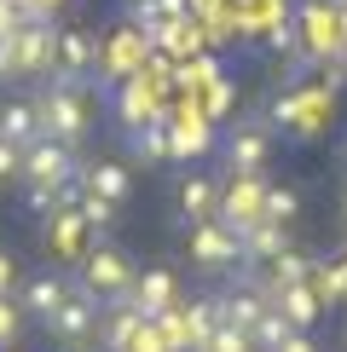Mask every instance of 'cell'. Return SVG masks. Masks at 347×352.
Masks as SVG:
<instances>
[{"instance_id": "obj_1", "label": "cell", "mask_w": 347, "mask_h": 352, "mask_svg": "<svg viewBox=\"0 0 347 352\" xmlns=\"http://www.w3.org/2000/svg\"><path fill=\"white\" fill-rule=\"evenodd\" d=\"M35 116H41V139H58V144H76L93 133V104H87V81H64L52 76L47 87L35 93Z\"/></svg>"}, {"instance_id": "obj_2", "label": "cell", "mask_w": 347, "mask_h": 352, "mask_svg": "<svg viewBox=\"0 0 347 352\" xmlns=\"http://www.w3.org/2000/svg\"><path fill=\"white\" fill-rule=\"evenodd\" d=\"M76 283L87 289V295H93L98 306H116V300H127L134 295V266H127V254L122 248H110V243H93L81 254V266H76Z\"/></svg>"}, {"instance_id": "obj_3", "label": "cell", "mask_w": 347, "mask_h": 352, "mask_svg": "<svg viewBox=\"0 0 347 352\" xmlns=\"http://www.w3.org/2000/svg\"><path fill=\"white\" fill-rule=\"evenodd\" d=\"M18 179H23V185H41V190H52V197H58L70 179H81V162H76V151H70V144L41 139V144H29V151H23Z\"/></svg>"}, {"instance_id": "obj_4", "label": "cell", "mask_w": 347, "mask_h": 352, "mask_svg": "<svg viewBox=\"0 0 347 352\" xmlns=\"http://www.w3.org/2000/svg\"><path fill=\"white\" fill-rule=\"evenodd\" d=\"M266 179L260 173H231V179H220V226H231V231H249V226H260L266 219Z\"/></svg>"}, {"instance_id": "obj_5", "label": "cell", "mask_w": 347, "mask_h": 352, "mask_svg": "<svg viewBox=\"0 0 347 352\" xmlns=\"http://www.w3.org/2000/svg\"><path fill=\"white\" fill-rule=\"evenodd\" d=\"M98 312H105V306H98L93 295H87V289L76 283V295H70L64 306H58V312L47 318V335L58 346H70V352H81V346H93V335H98Z\"/></svg>"}, {"instance_id": "obj_6", "label": "cell", "mask_w": 347, "mask_h": 352, "mask_svg": "<svg viewBox=\"0 0 347 352\" xmlns=\"http://www.w3.org/2000/svg\"><path fill=\"white\" fill-rule=\"evenodd\" d=\"M185 248H191V260H197L202 272H238V266H243L238 231L220 226V219H197L191 237H185Z\"/></svg>"}, {"instance_id": "obj_7", "label": "cell", "mask_w": 347, "mask_h": 352, "mask_svg": "<svg viewBox=\"0 0 347 352\" xmlns=\"http://www.w3.org/2000/svg\"><path fill=\"white\" fill-rule=\"evenodd\" d=\"M98 58H105V47H98L93 29H58V35H52V76L87 81L98 69Z\"/></svg>"}, {"instance_id": "obj_8", "label": "cell", "mask_w": 347, "mask_h": 352, "mask_svg": "<svg viewBox=\"0 0 347 352\" xmlns=\"http://www.w3.org/2000/svg\"><path fill=\"white\" fill-rule=\"evenodd\" d=\"M70 295H76V277H52V272H35V277H23L18 283V300L23 306V318H35V324H47V318L58 312V306H64Z\"/></svg>"}, {"instance_id": "obj_9", "label": "cell", "mask_w": 347, "mask_h": 352, "mask_svg": "<svg viewBox=\"0 0 347 352\" xmlns=\"http://www.w3.org/2000/svg\"><path fill=\"white\" fill-rule=\"evenodd\" d=\"M301 47H307V58H324L341 47V12L324 6V0H307L301 6Z\"/></svg>"}, {"instance_id": "obj_10", "label": "cell", "mask_w": 347, "mask_h": 352, "mask_svg": "<svg viewBox=\"0 0 347 352\" xmlns=\"http://www.w3.org/2000/svg\"><path fill=\"white\" fill-rule=\"evenodd\" d=\"M266 156H272V133L260 122L231 127V139H226V168L231 173H260V168H266Z\"/></svg>"}, {"instance_id": "obj_11", "label": "cell", "mask_w": 347, "mask_h": 352, "mask_svg": "<svg viewBox=\"0 0 347 352\" xmlns=\"http://www.w3.org/2000/svg\"><path fill=\"white\" fill-rule=\"evenodd\" d=\"M174 202H180V219H185V226L214 219V214H220V179H214V173H185V179L174 185Z\"/></svg>"}, {"instance_id": "obj_12", "label": "cell", "mask_w": 347, "mask_h": 352, "mask_svg": "<svg viewBox=\"0 0 347 352\" xmlns=\"http://www.w3.org/2000/svg\"><path fill=\"white\" fill-rule=\"evenodd\" d=\"M0 144H12V151H29V144H41L35 98H6V104H0Z\"/></svg>"}, {"instance_id": "obj_13", "label": "cell", "mask_w": 347, "mask_h": 352, "mask_svg": "<svg viewBox=\"0 0 347 352\" xmlns=\"http://www.w3.org/2000/svg\"><path fill=\"white\" fill-rule=\"evenodd\" d=\"M238 248H243V266H272V260H278L284 248H295V243H289V231H284V226L260 219V226L238 231Z\"/></svg>"}, {"instance_id": "obj_14", "label": "cell", "mask_w": 347, "mask_h": 352, "mask_svg": "<svg viewBox=\"0 0 347 352\" xmlns=\"http://www.w3.org/2000/svg\"><path fill=\"white\" fill-rule=\"evenodd\" d=\"M81 185H87V197L110 202V208H122V202L134 197V173H127L122 162H93V168H81Z\"/></svg>"}, {"instance_id": "obj_15", "label": "cell", "mask_w": 347, "mask_h": 352, "mask_svg": "<svg viewBox=\"0 0 347 352\" xmlns=\"http://www.w3.org/2000/svg\"><path fill=\"white\" fill-rule=\"evenodd\" d=\"M134 306H139V318H162V312L180 306V283H174L168 272H145L134 283Z\"/></svg>"}, {"instance_id": "obj_16", "label": "cell", "mask_w": 347, "mask_h": 352, "mask_svg": "<svg viewBox=\"0 0 347 352\" xmlns=\"http://www.w3.org/2000/svg\"><path fill=\"white\" fill-rule=\"evenodd\" d=\"M180 318H185V352H202V346H209V335L220 329V295L185 300V306H180Z\"/></svg>"}, {"instance_id": "obj_17", "label": "cell", "mask_w": 347, "mask_h": 352, "mask_svg": "<svg viewBox=\"0 0 347 352\" xmlns=\"http://www.w3.org/2000/svg\"><path fill=\"white\" fill-rule=\"evenodd\" d=\"M41 69L52 76V35L41 23H29V29H18V81H35Z\"/></svg>"}, {"instance_id": "obj_18", "label": "cell", "mask_w": 347, "mask_h": 352, "mask_svg": "<svg viewBox=\"0 0 347 352\" xmlns=\"http://www.w3.org/2000/svg\"><path fill=\"white\" fill-rule=\"evenodd\" d=\"M272 306L284 312V324H289V329H307L313 318L324 312V300H318V289H313V283H289V289H278V295H272Z\"/></svg>"}, {"instance_id": "obj_19", "label": "cell", "mask_w": 347, "mask_h": 352, "mask_svg": "<svg viewBox=\"0 0 347 352\" xmlns=\"http://www.w3.org/2000/svg\"><path fill=\"white\" fill-rule=\"evenodd\" d=\"M47 219H52V226H47L52 248H58L64 260H76V266H81V254L93 248V243H87V237H93V231H87V219H81V214H47Z\"/></svg>"}, {"instance_id": "obj_20", "label": "cell", "mask_w": 347, "mask_h": 352, "mask_svg": "<svg viewBox=\"0 0 347 352\" xmlns=\"http://www.w3.org/2000/svg\"><path fill=\"white\" fill-rule=\"evenodd\" d=\"M139 58H145V35H139V29H122V35L110 41L105 76H110V81H134V76H139Z\"/></svg>"}, {"instance_id": "obj_21", "label": "cell", "mask_w": 347, "mask_h": 352, "mask_svg": "<svg viewBox=\"0 0 347 352\" xmlns=\"http://www.w3.org/2000/svg\"><path fill=\"white\" fill-rule=\"evenodd\" d=\"M127 139H134V151L145 156V162H168V122H145V127H134V133H127Z\"/></svg>"}, {"instance_id": "obj_22", "label": "cell", "mask_w": 347, "mask_h": 352, "mask_svg": "<svg viewBox=\"0 0 347 352\" xmlns=\"http://www.w3.org/2000/svg\"><path fill=\"white\" fill-rule=\"evenodd\" d=\"M76 214L87 219V231H93V243H105L110 231H116V214H122V208H110V202H98V197H81V202H76Z\"/></svg>"}, {"instance_id": "obj_23", "label": "cell", "mask_w": 347, "mask_h": 352, "mask_svg": "<svg viewBox=\"0 0 347 352\" xmlns=\"http://www.w3.org/2000/svg\"><path fill=\"white\" fill-rule=\"evenodd\" d=\"M295 214H301V190L295 185H272L266 190V219H272V226H289Z\"/></svg>"}, {"instance_id": "obj_24", "label": "cell", "mask_w": 347, "mask_h": 352, "mask_svg": "<svg viewBox=\"0 0 347 352\" xmlns=\"http://www.w3.org/2000/svg\"><path fill=\"white\" fill-rule=\"evenodd\" d=\"M202 144H209V127H202L197 116H191V122H180V127L168 133V151H174V156H197Z\"/></svg>"}, {"instance_id": "obj_25", "label": "cell", "mask_w": 347, "mask_h": 352, "mask_svg": "<svg viewBox=\"0 0 347 352\" xmlns=\"http://www.w3.org/2000/svg\"><path fill=\"white\" fill-rule=\"evenodd\" d=\"M23 329H29L23 306L12 300V295H0V346H18V341H23Z\"/></svg>"}, {"instance_id": "obj_26", "label": "cell", "mask_w": 347, "mask_h": 352, "mask_svg": "<svg viewBox=\"0 0 347 352\" xmlns=\"http://www.w3.org/2000/svg\"><path fill=\"white\" fill-rule=\"evenodd\" d=\"M284 335H295V329L284 324V312H278V306H266V318L255 324V346H260V352H272V346L284 341Z\"/></svg>"}, {"instance_id": "obj_27", "label": "cell", "mask_w": 347, "mask_h": 352, "mask_svg": "<svg viewBox=\"0 0 347 352\" xmlns=\"http://www.w3.org/2000/svg\"><path fill=\"white\" fill-rule=\"evenodd\" d=\"M202 352H260V346H255V335H243V329L220 324V329L209 335V346H202Z\"/></svg>"}, {"instance_id": "obj_28", "label": "cell", "mask_w": 347, "mask_h": 352, "mask_svg": "<svg viewBox=\"0 0 347 352\" xmlns=\"http://www.w3.org/2000/svg\"><path fill=\"white\" fill-rule=\"evenodd\" d=\"M0 81H18V35H0Z\"/></svg>"}, {"instance_id": "obj_29", "label": "cell", "mask_w": 347, "mask_h": 352, "mask_svg": "<svg viewBox=\"0 0 347 352\" xmlns=\"http://www.w3.org/2000/svg\"><path fill=\"white\" fill-rule=\"evenodd\" d=\"M134 352H168L162 329H156V324H139V335H134Z\"/></svg>"}, {"instance_id": "obj_30", "label": "cell", "mask_w": 347, "mask_h": 352, "mask_svg": "<svg viewBox=\"0 0 347 352\" xmlns=\"http://www.w3.org/2000/svg\"><path fill=\"white\" fill-rule=\"evenodd\" d=\"M0 295H18V260L0 248Z\"/></svg>"}, {"instance_id": "obj_31", "label": "cell", "mask_w": 347, "mask_h": 352, "mask_svg": "<svg viewBox=\"0 0 347 352\" xmlns=\"http://www.w3.org/2000/svg\"><path fill=\"white\" fill-rule=\"evenodd\" d=\"M18 168H23V151L0 144V185H6V179H18Z\"/></svg>"}, {"instance_id": "obj_32", "label": "cell", "mask_w": 347, "mask_h": 352, "mask_svg": "<svg viewBox=\"0 0 347 352\" xmlns=\"http://www.w3.org/2000/svg\"><path fill=\"white\" fill-rule=\"evenodd\" d=\"M272 352H318V346H313V335H307V329H295V335H284Z\"/></svg>"}, {"instance_id": "obj_33", "label": "cell", "mask_w": 347, "mask_h": 352, "mask_svg": "<svg viewBox=\"0 0 347 352\" xmlns=\"http://www.w3.org/2000/svg\"><path fill=\"white\" fill-rule=\"evenodd\" d=\"M330 6H336V12H347V0H330Z\"/></svg>"}]
</instances>
